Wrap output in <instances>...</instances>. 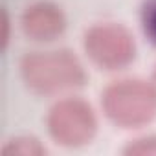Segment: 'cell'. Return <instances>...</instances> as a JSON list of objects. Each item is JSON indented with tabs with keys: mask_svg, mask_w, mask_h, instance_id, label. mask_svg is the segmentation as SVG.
<instances>
[{
	"mask_svg": "<svg viewBox=\"0 0 156 156\" xmlns=\"http://www.w3.org/2000/svg\"><path fill=\"white\" fill-rule=\"evenodd\" d=\"M105 116L121 129H141L156 118V92L138 77L110 81L101 92Z\"/></svg>",
	"mask_w": 156,
	"mask_h": 156,
	"instance_id": "7a4b0ae2",
	"label": "cell"
},
{
	"mask_svg": "<svg viewBox=\"0 0 156 156\" xmlns=\"http://www.w3.org/2000/svg\"><path fill=\"white\" fill-rule=\"evenodd\" d=\"M2 152L4 154H20V156H35V154H44L46 149L35 136H15L6 141V145L2 147Z\"/></svg>",
	"mask_w": 156,
	"mask_h": 156,
	"instance_id": "8992f818",
	"label": "cell"
},
{
	"mask_svg": "<svg viewBox=\"0 0 156 156\" xmlns=\"http://www.w3.org/2000/svg\"><path fill=\"white\" fill-rule=\"evenodd\" d=\"M125 154H156V136H143L132 140L125 149Z\"/></svg>",
	"mask_w": 156,
	"mask_h": 156,
	"instance_id": "ba28073f",
	"label": "cell"
},
{
	"mask_svg": "<svg viewBox=\"0 0 156 156\" xmlns=\"http://www.w3.org/2000/svg\"><path fill=\"white\" fill-rule=\"evenodd\" d=\"M151 85H152V88H154V92H156V66H154V70H152V77H151Z\"/></svg>",
	"mask_w": 156,
	"mask_h": 156,
	"instance_id": "9c48e42d",
	"label": "cell"
},
{
	"mask_svg": "<svg viewBox=\"0 0 156 156\" xmlns=\"http://www.w3.org/2000/svg\"><path fill=\"white\" fill-rule=\"evenodd\" d=\"M19 73L35 96H59L87 83L83 62L68 48L26 51L19 61Z\"/></svg>",
	"mask_w": 156,
	"mask_h": 156,
	"instance_id": "6da1fadb",
	"label": "cell"
},
{
	"mask_svg": "<svg viewBox=\"0 0 156 156\" xmlns=\"http://www.w3.org/2000/svg\"><path fill=\"white\" fill-rule=\"evenodd\" d=\"M44 121L50 138L62 147L87 145L98 132L96 110L79 96L57 99L50 107Z\"/></svg>",
	"mask_w": 156,
	"mask_h": 156,
	"instance_id": "3957f363",
	"label": "cell"
},
{
	"mask_svg": "<svg viewBox=\"0 0 156 156\" xmlns=\"http://www.w3.org/2000/svg\"><path fill=\"white\" fill-rule=\"evenodd\" d=\"M22 33L35 42H51L66 30V17L61 6L50 0H35L20 13Z\"/></svg>",
	"mask_w": 156,
	"mask_h": 156,
	"instance_id": "5b68a950",
	"label": "cell"
},
{
	"mask_svg": "<svg viewBox=\"0 0 156 156\" xmlns=\"http://www.w3.org/2000/svg\"><path fill=\"white\" fill-rule=\"evenodd\" d=\"M87 57L101 70H125L136 59V41L129 28L119 22H98L83 35Z\"/></svg>",
	"mask_w": 156,
	"mask_h": 156,
	"instance_id": "277c9868",
	"label": "cell"
},
{
	"mask_svg": "<svg viewBox=\"0 0 156 156\" xmlns=\"http://www.w3.org/2000/svg\"><path fill=\"white\" fill-rule=\"evenodd\" d=\"M140 26L145 39L156 46V0H143L140 8Z\"/></svg>",
	"mask_w": 156,
	"mask_h": 156,
	"instance_id": "52a82bcc",
	"label": "cell"
}]
</instances>
